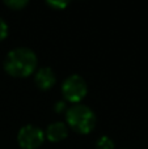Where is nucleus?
<instances>
[{
  "mask_svg": "<svg viewBox=\"0 0 148 149\" xmlns=\"http://www.w3.org/2000/svg\"><path fill=\"white\" fill-rule=\"evenodd\" d=\"M54 111L58 114H62V113H64V111H67V102H66L64 100L58 101L54 105Z\"/></svg>",
  "mask_w": 148,
  "mask_h": 149,
  "instance_id": "nucleus-11",
  "label": "nucleus"
},
{
  "mask_svg": "<svg viewBox=\"0 0 148 149\" xmlns=\"http://www.w3.org/2000/svg\"><path fill=\"white\" fill-rule=\"evenodd\" d=\"M45 141V132L34 124H25L17 132V143L22 149H37Z\"/></svg>",
  "mask_w": 148,
  "mask_h": 149,
  "instance_id": "nucleus-4",
  "label": "nucleus"
},
{
  "mask_svg": "<svg viewBox=\"0 0 148 149\" xmlns=\"http://www.w3.org/2000/svg\"><path fill=\"white\" fill-rule=\"evenodd\" d=\"M38 58L29 47H15L7 52L3 68L9 76L28 77L36 72Z\"/></svg>",
  "mask_w": 148,
  "mask_h": 149,
  "instance_id": "nucleus-1",
  "label": "nucleus"
},
{
  "mask_svg": "<svg viewBox=\"0 0 148 149\" xmlns=\"http://www.w3.org/2000/svg\"><path fill=\"white\" fill-rule=\"evenodd\" d=\"M96 114L84 103H73L66 111V124L80 135L91 134L96 127Z\"/></svg>",
  "mask_w": 148,
  "mask_h": 149,
  "instance_id": "nucleus-2",
  "label": "nucleus"
},
{
  "mask_svg": "<svg viewBox=\"0 0 148 149\" xmlns=\"http://www.w3.org/2000/svg\"><path fill=\"white\" fill-rule=\"evenodd\" d=\"M94 147L96 149H115V144L112 137H109L108 135H102L96 140Z\"/></svg>",
  "mask_w": 148,
  "mask_h": 149,
  "instance_id": "nucleus-7",
  "label": "nucleus"
},
{
  "mask_svg": "<svg viewBox=\"0 0 148 149\" xmlns=\"http://www.w3.org/2000/svg\"><path fill=\"white\" fill-rule=\"evenodd\" d=\"M4 4L13 10H20L22 8H25L29 4V1L28 0H5Z\"/></svg>",
  "mask_w": 148,
  "mask_h": 149,
  "instance_id": "nucleus-8",
  "label": "nucleus"
},
{
  "mask_svg": "<svg viewBox=\"0 0 148 149\" xmlns=\"http://www.w3.org/2000/svg\"><path fill=\"white\" fill-rule=\"evenodd\" d=\"M68 136V126L64 122H52L49 126L46 127V131H45V137H47V140L52 143H58L64 140Z\"/></svg>",
  "mask_w": 148,
  "mask_h": 149,
  "instance_id": "nucleus-6",
  "label": "nucleus"
},
{
  "mask_svg": "<svg viewBox=\"0 0 148 149\" xmlns=\"http://www.w3.org/2000/svg\"><path fill=\"white\" fill-rule=\"evenodd\" d=\"M34 82L41 90H49L57 82L55 72L50 67H41L34 72Z\"/></svg>",
  "mask_w": 148,
  "mask_h": 149,
  "instance_id": "nucleus-5",
  "label": "nucleus"
},
{
  "mask_svg": "<svg viewBox=\"0 0 148 149\" xmlns=\"http://www.w3.org/2000/svg\"><path fill=\"white\" fill-rule=\"evenodd\" d=\"M62 93L66 102L81 103V100L88 93V84L85 79L77 73L67 76L62 82Z\"/></svg>",
  "mask_w": 148,
  "mask_h": 149,
  "instance_id": "nucleus-3",
  "label": "nucleus"
},
{
  "mask_svg": "<svg viewBox=\"0 0 148 149\" xmlns=\"http://www.w3.org/2000/svg\"><path fill=\"white\" fill-rule=\"evenodd\" d=\"M46 4L49 5V7H51L52 9L62 10L68 7L70 1H68V0H49V1H46Z\"/></svg>",
  "mask_w": 148,
  "mask_h": 149,
  "instance_id": "nucleus-9",
  "label": "nucleus"
},
{
  "mask_svg": "<svg viewBox=\"0 0 148 149\" xmlns=\"http://www.w3.org/2000/svg\"><path fill=\"white\" fill-rule=\"evenodd\" d=\"M122 149H130V148H122Z\"/></svg>",
  "mask_w": 148,
  "mask_h": 149,
  "instance_id": "nucleus-12",
  "label": "nucleus"
},
{
  "mask_svg": "<svg viewBox=\"0 0 148 149\" xmlns=\"http://www.w3.org/2000/svg\"><path fill=\"white\" fill-rule=\"evenodd\" d=\"M8 36V24L3 17H0V42L5 39Z\"/></svg>",
  "mask_w": 148,
  "mask_h": 149,
  "instance_id": "nucleus-10",
  "label": "nucleus"
}]
</instances>
